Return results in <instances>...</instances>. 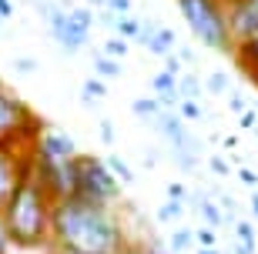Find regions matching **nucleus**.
<instances>
[{"label":"nucleus","mask_w":258,"mask_h":254,"mask_svg":"<svg viewBox=\"0 0 258 254\" xmlns=\"http://www.w3.org/2000/svg\"><path fill=\"white\" fill-rule=\"evenodd\" d=\"M57 251L74 254H127L131 237H127L124 217L114 207L91 204L81 198L57 201L50 211V244Z\"/></svg>","instance_id":"nucleus-1"},{"label":"nucleus","mask_w":258,"mask_h":254,"mask_svg":"<svg viewBox=\"0 0 258 254\" xmlns=\"http://www.w3.org/2000/svg\"><path fill=\"white\" fill-rule=\"evenodd\" d=\"M50 211H54V201L34 174V157L27 151L20 157V178L14 184V194L0 207L7 234H10V247H20V251H40L44 247L47 251Z\"/></svg>","instance_id":"nucleus-2"},{"label":"nucleus","mask_w":258,"mask_h":254,"mask_svg":"<svg viewBox=\"0 0 258 254\" xmlns=\"http://www.w3.org/2000/svg\"><path fill=\"white\" fill-rule=\"evenodd\" d=\"M174 4L181 10L188 30L195 34V40H201L208 50H218V54L231 57L235 37H231V27H228L225 0H174Z\"/></svg>","instance_id":"nucleus-3"},{"label":"nucleus","mask_w":258,"mask_h":254,"mask_svg":"<svg viewBox=\"0 0 258 254\" xmlns=\"http://www.w3.org/2000/svg\"><path fill=\"white\" fill-rule=\"evenodd\" d=\"M40 131H44V121L30 111V104L0 80V147L27 154Z\"/></svg>","instance_id":"nucleus-4"},{"label":"nucleus","mask_w":258,"mask_h":254,"mask_svg":"<svg viewBox=\"0 0 258 254\" xmlns=\"http://www.w3.org/2000/svg\"><path fill=\"white\" fill-rule=\"evenodd\" d=\"M74 164H77L74 198L91 201V204H104V207H114L121 201V181L107 171L104 157H97V154H77Z\"/></svg>","instance_id":"nucleus-5"},{"label":"nucleus","mask_w":258,"mask_h":254,"mask_svg":"<svg viewBox=\"0 0 258 254\" xmlns=\"http://www.w3.org/2000/svg\"><path fill=\"white\" fill-rule=\"evenodd\" d=\"M30 154L40 157V160H71V157H77L81 151H77V141L67 131H57V127H47V124H44V131L37 134V141H34Z\"/></svg>","instance_id":"nucleus-6"},{"label":"nucleus","mask_w":258,"mask_h":254,"mask_svg":"<svg viewBox=\"0 0 258 254\" xmlns=\"http://www.w3.org/2000/svg\"><path fill=\"white\" fill-rule=\"evenodd\" d=\"M225 10H228V27L235 44L258 34V0H228Z\"/></svg>","instance_id":"nucleus-7"},{"label":"nucleus","mask_w":258,"mask_h":254,"mask_svg":"<svg viewBox=\"0 0 258 254\" xmlns=\"http://www.w3.org/2000/svg\"><path fill=\"white\" fill-rule=\"evenodd\" d=\"M50 27V37L57 40V47L64 50V54H77V50L87 47V40H91V34H84V30H77L71 20H67V10H60V14H54V17L47 20Z\"/></svg>","instance_id":"nucleus-8"},{"label":"nucleus","mask_w":258,"mask_h":254,"mask_svg":"<svg viewBox=\"0 0 258 254\" xmlns=\"http://www.w3.org/2000/svg\"><path fill=\"white\" fill-rule=\"evenodd\" d=\"M231 60H235L241 74L258 87V34H255V37H248V40H241V44H235Z\"/></svg>","instance_id":"nucleus-9"},{"label":"nucleus","mask_w":258,"mask_h":254,"mask_svg":"<svg viewBox=\"0 0 258 254\" xmlns=\"http://www.w3.org/2000/svg\"><path fill=\"white\" fill-rule=\"evenodd\" d=\"M20 157H24V154H14V151H4V147H0V207L14 194V184H17V178H20Z\"/></svg>","instance_id":"nucleus-10"},{"label":"nucleus","mask_w":258,"mask_h":254,"mask_svg":"<svg viewBox=\"0 0 258 254\" xmlns=\"http://www.w3.org/2000/svg\"><path fill=\"white\" fill-rule=\"evenodd\" d=\"M174 47H178V34H174L171 27H161V24H158V30L148 37V44H144V50H148V54H158V57L174 54Z\"/></svg>","instance_id":"nucleus-11"},{"label":"nucleus","mask_w":258,"mask_h":254,"mask_svg":"<svg viewBox=\"0 0 258 254\" xmlns=\"http://www.w3.org/2000/svg\"><path fill=\"white\" fill-rule=\"evenodd\" d=\"M67 20H71L77 30H84V34H94V27H97L94 10L87 7V4H74V7L67 10Z\"/></svg>","instance_id":"nucleus-12"},{"label":"nucleus","mask_w":258,"mask_h":254,"mask_svg":"<svg viewBox=\"0 0 258 254\" xmlns=\"http://www.w3.org/2000/svg\"><path fill=\"white\" fill-rule=\"evenodd\" d=\"M201 217H205V224L208 227H215L218 231L221 224H225V214H221V207L215 204V201H208V191H201V198H198V207H195Z\"/></svg>","instance_id":"nucleus-13"},{"label":"nucleus","mask_w":258,"mask_h":254,"mask_svg":"<svg viewBox=\"0 0 258 254\" xmlns=\"http://www.w3.org/2000/svg\"><path fill=\"white\" fill-rule=\"evenodd\" d=\"M195 247V227H174L168 237V251L171 254H188Z\"/></svg>","instance_id":"nucleus-14"},{"label":"nucleus","mask_w":258,"mask_h":254,"mask_svg":"<svg viewBox=\"0 0 258 254\" xmlns=\"http://www.w3.org/2000/svg\"><path fill=\"white\" fill-rule=\"evenodd\" d=\"M131 111H134V117H138V121L151 124L154 117H158V114L164 111V107H161V104H158V97H138V101L131 104Z\"/></svg>","instance_id":"nucleus-15"},{"label":"nucleus","mask_w":258,"mask_h":254,"mask_svg":"<svg viewBox=\"0 0 258 254\" xmlns=\"http://www.w3.org/2000/svg\"><path fill=\"white\" fill-rule=\"evenodd\" d=\"M121 60H114V57H104V54H94V77H101V80H114V77H121Z\"/></svg>","instance_id":"nucleus-16"},{"label":"nucleus","mask_w":258,"mask_h":254,"mask_svg":"<svg viewBox=\"0 0 258 254\" xmlns=\"http://www.w3.org/2000/svg\"><path fill=\"white\" fill-rule=\"evenodd\" d=\"M104 164H107V171H111V174L121 181V188H124V184H134V171H131V164H127L121 154H107Z\"/></svg>","instance_id":"nucleus-17"},{"label":"nucleus","mask_w":258,"mask_h":254,"mask_svg":"<svg viewBox=\"0 0 258 254\" xmlns=\"http://www.w3.org/2000/svg\"><path fill=\"white\" fill-rule=\"evenodd\" d=\"M201 91H205V84H201L198 74H181L178 77V94H181V101H201Z\"/></svg>","instance_id":"nucleus-18"},{"label":"nucleus","mask_w":258,"mask_h":254,"mask_svg":"<svg viewBox=\"0 0 258 254\" xmlns=\"http://www.w3.org/2000/svg\"><path fill=\"white\" fill-rule=\"evenodd\" d=\"M205 94H211V97H225V94H231V80H228V74H225V70H211V74L205 77Z\"/></svg>","instance_id":"nucleus-19"},{"label":"nucleus","mask_w":258,"mask_h":254,"mask_svg":"<svg viewBox=\"0 0 258 254\" xmlns=\"http://www.w3.org/2000/svg\"><path fill=\"white\" fill-rule=\"evenodd\" d=\"M114 34H117V37H124L127 44H131V40H138V34H141V17H134V14H124V17H117Z\"/></svg>","instance_id":"nucleus-20"},{"label":"nucleus","mask_w":258,"mask_h":254,"mask_svg":"<svg viewBox=\"0 0 258 254\" xmlns=\"http://www.w3.org/2000/svg\"><path fill=\"white\" fill-rule=\"evenodd\" d=\"M151 91H154V97L178 94V77H171L168 70H158V74L151 77Z\"/></svg>","instance_id":"nucleus-21"},{"label":"nucleus","mask_w":258,"mask_h":254,"mask_svg":"<svg viewBox=\"0 0 258 254\" xmlns=\"http://www.w3.org/2000/svg\"><path fill=\"white\" fill-rule=\"evenodd\" d=\"M174 111L181 114V121H184V124L205 121V117H208V111H205V104H201V101H178V107H174Z\"/></svg>","instance_id":"nucleus-22"},{"label":"nucleus","mask_w":258,"mask_h":254,"mask_svg":"<svg viewBox=\"0 0 258 254\" xmlns=\"http://www.w3.org/2000/svg\"><path fill=\"white\" fill-rule=\"evenodd\" d=\"M127 50H131V44H127L124 37H117V34H111V37L101 44V54H104V57H114V60H124Z\"/></svg>","instance_id":"nucleus-23"},{"label":"nucleus","mask_w":258,"mask_h":254,"mask_svg":"<svg viewBox=\"0 0 258 254\" xmlns=\"http://www.w3.org/2000/svg\"><path fill=\"white\" fill-rule=\"evenodd\" d=\"M10 67H14V74H17V77H34V74H37V67H40V60H37V57L20 54V57L10 60Z\"/></svg>","instance_id":"nucleus-24"},{"label":"nucleus","mask_w":258,"mask_h":254,"mask_svg":"<svg viewBox=\"0 0 258 254\" xmlns=\"http://www.w3.org/2000/svg\"><path fill=\"white\" fill-rule=\"evenodd\" d=\"M181 214H184V204H181V201H164V204L158 207V221H161V224L181 221Z\"/></svg>","instance_id":"nucleus-25"},{"label":"nucleus","mask_w":258,"mask_h":254,"mask_svg":"<svg viewBox=\"0 0 258 254\" xmlns=\"http://www.w3.org/2000/svg\"><path fill=\"white\" fill-rule=\"evenodd\" d=\"M231 231H235V241H245V244H258V234H255V224L251 221H235L231 224Z\"/></svg>","instance_id":"nucleus-26"},{"label":"nucleus","mask_w":258,"mask_h":254,"mask_svg":"<svg viewBox=\"0 0 258 254\" xmlns=\"http://www.w3.org/2000/svg\"><path fill=\"white\" fill-rule=\"evenodd\" d=\"M195 247H218V231L208 224L195 227Z\"/></svg>","instance_id":"nucleus-27"},{"label":"nucleus","mask_w":258,"mask_h":254,"mask_svg":"<svg viewBox=\"0 0 258 254\" xmlns=\"http://www.w3.org/2000/svg\"><path fill=\"white\" fill-rule=\"evenodd\" d=\"M208 167H211V174H215V178H231V174H235V171H231V160H225L221 154H211V157H208Z\"/></svg>","instance_id":"nucleus-28"},{"label":"nucleus","mask_w":258,"mask_h":254,"mask_svg":"<svg viewBox=\"0 0 258 254\" xmlns=\"http://www.w3.org/2000/svg\"><path fill=\"white\" fill-rule=\"evenodd\" d=\"M81 94H87V97H94V101H101V97L107 94V87H104V80H101V77H87L84 87H81Z\"/></svg>","instance_id":"nucleus-29"},{"label":"nucleus","mask_w":258,"mask_h":254,"mask_svg":"<svg viewBox=\"0 0 258 254\" xmlns=\"http://www.w3.org/2000/svg\"><path fill=\"white\" fill-rule=\"evenodd\" d=\"M97 134H101V141L107 144V147H111V144H114V121H111V117H101V121H97Z\"/></svg>","instance_id":"nucleus-30"},{"label":"nucleus","mask_w":258,"mask_h":254,"mask_svg":"<svg viewBox=\"0 0 258 254\" xmlns=\"http://www.w3.org/2000/svg\"><path fill=\"white\" fill-rule=\"evenodd\" d=\"M164 194H168V201H181V204H184V198H188V188H184L181 181H168Z\"/></svg>","instance_id":"nucleus-31"},{"label":"nucleus","mask_w":258,"mask_h":254,"mask_svg":"<svg viewBox=\"0 0 258 254\" xmlns=\"http://www.w3.org/2000/svg\"><path fill=\"white\" fill-rule=\"evenodd\" d=\"M104 10H111V14H117V17H124V14H134V4H131V0H107Z\"/></svg>","instance_id":"nucleus-32"},{"label":"nucleus","mask_w":258,"mask_h":254,"mask_svg":"<svg viewBox=\"0 0 258 254\" xmlns=\"http://www.w3.org/2000/svg\"><path fill=\"white\" fill-rule=\"evenodd\" d=\"M238 127H241V131H255V127H258V114H255V107H248L245 114H238Z\"/></svg>","instance_id":"nucleus-33"},{"label":"nucleus","mask_w":258,"mask_h":254,"mask_svg":"<svg viewBox=\"0 0 258 254\" xmlns=\"http://www.w3.org/2000/svg\"><path fill=\"white\" fill-rule=\"evenodd\" d=\"M248 107H251V104L245 101V97H241V94H235V91H231V94H228V111H231V114H245V111H248Z\"/></svg>","instance_id":"nucleus-34"},{"label":"nucleus","mask_w":258,"mask_h":254,"mask_svg":"<svg viewBox=\"0 0 258 254\" xmlns=\"http://www.w3.org/2000/svg\"><path fill=\"white\" fill-rule=\"evenodd\" d=\"M238 181L245 184V188L258 191V171H251V167H238Z\"/></svg>","instance_id":"nucleus-35"},{"label":"nucleus","mask_w":258,"mask_h":254,"mask_svg":"<svg viewBox=\"0 0 258 254\" xmlns=\"http://www.w3.org/2000/svg\"><path fill=\"white\" fill-rule=\"evenodd\" d=\"M161 70H168L171 77H181L184 67H181V60H178V54H168V57H164V67H161Z\"/></svg>","instance_id":"nucleus-36"},{"label":"nucleus","mask_w":258,"mask_h":254,"mask_svg":"<svg viewBox=\"0 0 258 254\" xmlns=\"http://www.w3.org/2000/svg\"><path fill=\"white\" fill-rule=\"evenodd\" d=\"M0 254H10V234L7 224H4V214H0Z\"/></svg>","instance_id":"nucleus-37"},{"label":"nucleus","mask_w":258,"mask_h":254,"mask_svg":"<svg viewBox=\"0 0 258 254\" xmlns=\"http://www.w3.org/2000/svg\"><path fill=\"white\" fill-rule=\"evenodd\" d=\"M10 17H14V0H0V20L7 24Z\"/></svg>","instance_id":"nucleus-38"},{"label":"nucleus","mask_w":258,"mask_h":254,"mask_svg":"<svg viewBox=\"0 0 258 254\" xmlns=\"http://www.w3.org/2000/svg\"><path fill=\"white\" fill-rule=\"evenodd\" d=\"M258 244H245V241H235V247H231V254H255Z\"/></svg>","instance_id":"nucleus-39"},{"label":"nucleus","mask_w":258,"mask_h":254,"mask_svg":"<svg viewBox=\"0 0 258 254\" xmlns=\"http://www.w3.org/2000/svg\"><path fill=\"white\" fill-rule=\"evenodd\" d=\"M221 147H225V151H235V147H238V134H228V137H221Z\"/></svg>","instance_id":"nucleus-40"},{"label":"nucleus","mask_w":258,"mask_h":254,"mask_svg":"<svg viewBox=\"0 0 258 254\" xmlns=\"http://www.w3.org/2000/svg\"><path fill=\"white\" fill-rule=\"evenodd\" d=\"M158 164V154L154 151H144V167H154Z\"/></svg>","instance_id":"nucleus-41"},{"label":"nucleus","mask_w":258,"mask_h":254,"mask_svg":"<svg viewBox=\"0 0 258 254\" xmlns=\"http://www.w3.org/2000/svg\"><path fill=\"white\" fill-rule=\"evenodd\" d=\"M248 207H251V214L258 217V191H251V201H248Z\"/></svg>","instance_id":"nucleus-42"},{"label":"nucleus","mask_w":258,"mask_h":254,"mask_svg":"<svg viewBox=\"0 0 258 254\" xmlns=\"http://www.w3.org/2000/svg\"><path fill=\"white\" fill-rule=\"evenodd\" d=\"M84 4H87L91 10H104V4H107V0H84Z\"/></svg>","instance_id":"nucleus-43"},{"label":"nucleus","mask_w":258,"mask_h":254,"mask_svg":"<svg viewBox=\"0 0 258 254\" xmlns=\"http://www.w3.org/2000/svg\"><path fill=\"white\" fill-rule=\"evenodd\" d=\"M195 254H221V247H198Z\"/></svg>","instance_id":"nucleus-44"},{"label":"nucleus","mask_w":258,"mask_h":254,"mask_svg":"<svg viewBox=\"0 0 258 254\" xmlns=\"http://www.w3.org/2000/svg\"><path fill=\"white\" fill-rule=\"evenodd\" d=\"M47 254H74V251H57V247H47Z\"/></svg>","instance_id":"nucleus-45"},{"label":"nucleus","mask_w":258,"mask_h":254,"mask_svg":"<svg viewBox=\"0 0 258 254\" xmlns=\"http://www.w3.org/2000/svg\"><path fill=\"white\" fill-rule=\"evenodd\" d=\"M251 107H255V114H258V104H251Z\"/></svg>","instance_id":"nucleus-46"},{"label":"nucleus","mask_w":258,"mask_h":254,"mask_svg":"<svg viewBox=\"0 0 258 254\" xmlns=\"http://www.w3.org/2000/svg\"><path fill=\"white\" fill-rule=\"evenodd\" d=\"M221 254H231V251H221Z\"/></svg>","instance_id":"nucleus-47"},{"label":"nucleus","mask_w":258,"mask_h":254,"mask_svg":"<svg viewBox=\"0 0 258 254\" xmlns=\"http://www.w3.org/2000/svg\"><path fill=\"white\" fill-rule=\"evenodd\" d=\"M225 4H228V0H225Z\"/></svg>","instance_id":"nucleus-48"}]
</instances>
